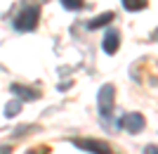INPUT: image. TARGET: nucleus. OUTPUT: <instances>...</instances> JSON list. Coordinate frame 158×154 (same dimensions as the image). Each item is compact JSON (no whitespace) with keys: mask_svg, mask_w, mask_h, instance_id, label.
Here are the masks:
<instances>
[{"mask_svg":"<svg viewBox=\"0 0 158 154\" xmlns=\"http://www.w3.org/2000/svg\"><path fill=\"white\" fill-rule=\"evenodd\" d=\"M38 17H40L38 5L24 7V10L14 17V29H17V31H33V29L38 26Z\"/></svg>","mask_w":158,"mask_h":154,"instance_id":"1","label":"nucleus"},{"mask_svg":"<svg viewBox=\"0 0 158 154\" xmlns=\"http://www.w3.org/2000/svg\"><path fill=\"white\" fill-rule=\"evenodd\" d=\"M113 97H116V88L111 86V83H106V86L99 88L97 93V107H99V114L104 116V119H109L113 112Z\"/></svg>","mask_w":158,"mask_h":154,"instance_id":"2","label":"nucleus"},{"mask_svg":"<svg viewBox=\"0 0 158 154\" xmlns=\"http://www.w3.org/2000/svg\"><path fill=\"white\" fill-rule=\"evenodd\" d=\"M73 145L80 149H85L90 154H113L111 152V145H106L104 140H90V138H78L73 140Z\"/></svg>","mask_w":158,"mask_h":154,"instance_id":"3","label":"nucleus"},{"mask_svg":"<svg viewBox=\"0 0 158 154\" xmlns=\"http://www.w3.org/2000/svg\"><path fill=\"white\" fill-rule=\"evenodd\" d=\"M102 47H104L106 55H116L120 47V33L116 31V29H111V31H106L104 40H102Z\"/></svg>","mask_w":158,"mask_h":154,"instance_id":"4","label":"nucleus"},{"mask_svg":"<svg viewBox=\"0 0 158 154\" xmlns=\"http://www.w3.org/2000/svg\"><path fill=\"white\" fill-rule=\"evenodd\" d=\"M144 126H146V121H144V116L142 114H127L125 119H123V128L125 130H130V133H142L144 130Z\"/></svg>","mask_w":158,"mask_h":154,"instance_id":"5","label":"nucleus"},{"mask_svg":"<svg viewBox=\"0 0 158 154\" xmlns=\"http://www.w3.org/2000/svg\"><path fill=\"white\" fill-rule=\"evenodd\" d=\"M10 90H12L17 97H24V100H38V95H40L35 88L21 86V83H12V86H10Z\"/></svg>","mask_w":158,"mask_h":154,"instance_id":"6","label":"nucleus"},{"mask_svg":"<svg viewBox=\"0 0 158 154\" xmlns=\"http://www.w3.org/2000/svg\"><path fill=\"white\" fill-rule=\"evenodd\" d=\"M113 19H116V14H113V12H104V14H99V17H94V19H90L85 26L90 29V31H94V29L106 26V24H109V21H113Z\"/></svg>","mask_w":158,"mask_h":154,"instance_id":"7","label":"nucleus"},{"mask_svg":"<svg viewBox=\"0 0 158 154\" xmlns=\"http://www.w3.org/2000/svg\"><path fill=\"white\" fill-rule=\"evenodd\" d=\"M120 2H123V7L130 10V12H142V10L149 7V0H120Z\"/></svg>","mask_w":158,"mask_h":154,"instance_id":"8","label":"nucleus"},{"mask_svg":"<svg viewBox=\"0 0 158 154\" xmlns=\"http://www.w3.org/2000/svg\"><path fill=\"white\" fill-rule=\"evenodd\" d=\"M19 112H21V102H19V100H12V102H10V104L5 107V116H7V119L17 116Z\"/></svg>","mask_w":158,"mask_h":154,"instance_id":"9","label":"nucleus"},{"mask_svg":"<svg viewBox=\"0 0 158 154\" xmlns=\"http://www.w3.org/2000/svg\"><path fill=\"white\" fill-rule=\"evenodd\" d=\"M61 5H64V10H73V12H78V10L85 7V0H61Z\"/></svg>","mask_w":158,"mask_h":154,"instance_id":"10","label":"nucleus"},{"mask_svg":"<svg viewBox=\"0 0 158 154\" xmlns=\"http://www.w3.org/2000/svg\"><path fill=\"white\" fill-rule=\"evenodd\" d=\"M144 154H158V145H146Z\"/></svg>","mask_w":158,"mask_h":154,"instance_id":"11","label":"nucleus"},{"mask_svg":"<svg viewBox=\"0 0 158 154\" xmlns=\"http://www.w3.org/2000/svg\"><path fill=\"white\" fill-rule=\"evenodd\" d=\"M12 152V147H10V145H2V147H0V154H10Z\"/></svg>","mask_w":158,"mask_h":154,"instance_id":"12","label":"nucleus"},{"mask_svg":"<svg viewBox=\"0 0 158 154\" xmlns=\"http://www.w3.org/2000/svg\"><path fill=\"white\" fill-rule=\"evenodd\" d=\"M153 38H156V40H158V31H156V33H153Z\"/></svg>","mask_w":158,"mask_h":154,"instance_id":"13","label":"nucleus"}]
</instances>
